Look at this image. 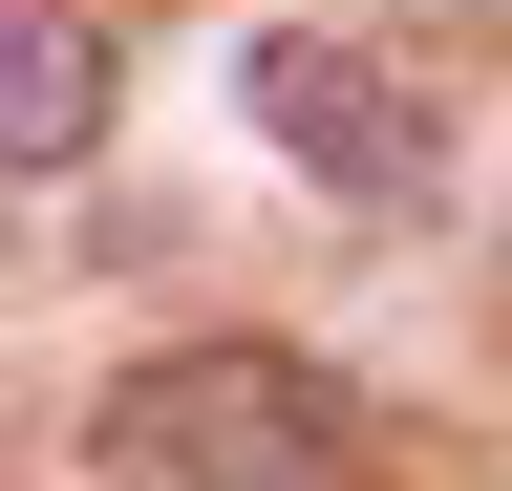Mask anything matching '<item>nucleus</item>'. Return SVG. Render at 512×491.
I'll return each mask as SVG.
<instances>
[{"instance_id": "nucleus-1", "label": "nucleus", "mask_w": 512, "mask_h": 491, "mask_svg": "<svg viewBox=\"0 0 512 491\" xmlns=\"http://www.w3.org/2000/svg\"><path fill=\"white\" fill-rule=\"evenodd\" d=\"M107 491H363V406L299 342H171L107 385Z\"/></svg>"}, {"instance_id": "nucleus-2", "label": "nucleus", "mask_w": 512, "mask_h": 491, "mask_svg": "<svg viewBox=\"0 0 512 491\" xmlns=\"http://www.w3.org/2000/svg\"><path fill=\"white\" fill-rule=\"evenodd\" d=\"M235 107H256V150H299L320 193H363V214L427 193V107L384 86L363 43H320V22H256V43H235Z\"/></svg>"}, {"instance_id": "nucleus-3", "label": "nucleus", "mask_w": 512, "mask_h": 491, "mask_svg": "<svg viewBox=\"0 0 512 491\" xmlns=\"http://www.w3.org/2000/svg\"><path fill=\"white\" fill-rule=\"evenodd\" d=\"M107 107H128V65H107L86 0H0V193H22V171H86Z\"/></svg>"}]
</instances>
